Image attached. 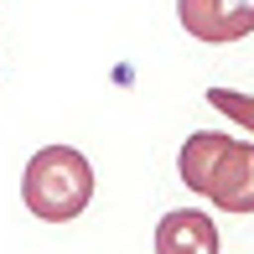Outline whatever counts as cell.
<instances>
[{
	"label": "cell",
	"instance_id": "5b68a950",
	"mask_svg": "<svg viewBox=\"0 0 254 254\" xmlns=\"http://www.w3.org/2000/svg\"><path fill=\"white\" fill-rule=\"evenodd\" d=\"M223 145H228L223 130H197V135H187V145H182V156H177L182 187H192L197 197H207V182H213V166H218V156H223Z\"/></svg>",
	"mask_w": 254,
	"mask_h": 254
},
{
	"label": "cell",
	"instance_id": "3957f363",
	"mask_svg": "<svg viewBox=\"0 0 254 254\" xmlns=\"http://www.w3.org/2000/svg\"><path fill=\"white\" fill-rule=\"evenodd\" d=\"M207 202L218 213H254V140H228L207 182Z\"/></svg>",
	"mask_w": 254,
	"mask_h": 254
},
{
	"label": "cell",
	"instance_id": "7a4b0ae2",
	"mask_svg": "<svg viewBox=\"0 0 254 254\" xmlns=\"http://www.w3.org/2000/svg\"><path fill=\"white\" fill-rule=\"evenodd\" d=\"M177 16L187 37L207 47H228L254 31V0H177Z\"/></svg>",
	"mask_w": 254,
	"mask_h": 254
},
{
	"label": "cell",
	"instance_id": "8992f818",
	"mask_svg": "<svg viewBox=\"0 0 254 254\" xmlns=\"http://www.w3.org/2000/svg\"><path fill=\"white\" fill-rule=\"evenodd\" d=\"M207 104H213L223 120L244 125V130L254 135V94H239V88H207Z\"/></svg>",
	"mask_w": 254,
	"mask_h": 254
},
{
	"label": "cell",
	"instance_id": "277c9868",
	"mask_svg": "<svg viewBox=\"0 0 254 254\" xmlns=\"http://www.w3.org/2000/svg\"><path fill=\"white\" fill-rule=\"evenodd\" d=\"M156 254H218V223L202 207H171L156 223Z\"/></svg>",
	"mask_w": 254,
	"mask_h": 254
},
{
	"label": "cell",
	"instance_id": "6da1fadb",
	"mask_svg": "<svg viewBox=\"0 0 254 254\" xmlns=\"http://www.w3.org/2000/svg\"><path fill=\"white\" fill-rule=\"evenodd\" d=\"M21 202L42 223H73L94 202V166L78 145H42L21 171Z\"/></svg>",
	"mask_w": 254,
	"mask_h": 254
}]
</instances>
